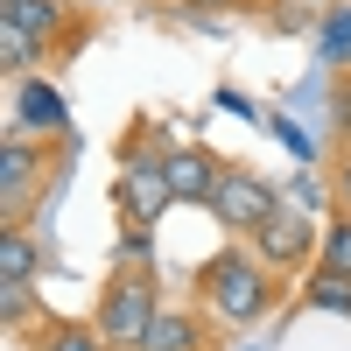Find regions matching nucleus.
I'll return each mask as SVG.
<instances>
[{"label": "nucleus", "instance_id": "7ed1b4c3", "mask_svg": "<svg viewBox=\"0 0 351 351\" xmlns=\"http://www.w3.org/2000/svg\"><path fill=\"white\" fill-rule=\"evenodd\" d=\"M162 316V260H155V232H120V246L106 260V281L92 295V324L106 330V344H134L155 330Z\"/></svg>", "mask_w": 351, "mask_h": 351}, {"label": "nucleus", "instance_id": "6e6552de", "mask_svg": "<svg viewBox=\"0 0 351 351\" xmlns=\"http://www.w3.org/2000/svg\"><path fill=\"white\" fill-rule=\"evenodd\" d=\"M211 344H232V324H218L197 295L190 302H162L155 330L141 337V351H211Z\"/></svg>", "mask_w": 351, "mask_h": 351}, {"label": "nucleus", "instance_id": "0eeeda50", "mask_svg": "<svg viewBox=\"0 0 351 351\" xmlns=\"http://www.w3.org/2000/svg\"><path fill=\"white\" fill-rule=\"evenodd\" d=\"M253 246H260V260H267V267H274L288 288H302V274L316 267V246H324V225H316L309 211H295V204L281 197V211L253 232Z\"/></svg>", "mask_w": 351, "mask_h": 351}, {"label": "nucleus", "instance_id": "39448f33", "mask_svg": "<svg viewBox=\"0 0 351 351\" xmlns=\"http://www.w3.org/2000/svg\"><path fill=\"white\" fill-rule=\"evenodd\" d=\"M204 211L218 218L225 239H253V232L281 211V190H274V176H260L253 162H232V155H225V176H218V190H211Z\"/></svg>", "mask_w": 351, "mask_h": 351}, {"label": "nucleus", "instance_id": "423d86ee", "mask_svg": "<svg viewBox=\"0 0 351 351\" xmlns=\"http://www.w3.org/2000/svg\"><path fill=\"white\" fill-rule=\"evenodd\" d=\"M169 204H176L169 155H127L120 169H112V211H120V232H155Z\"/></svg>", "mask_w": 351, "mask_h": 351}, {"label": "nucleus", "instance_id": "20e7f679", "mask_svg": "<svg viewBox=\"0 0 351 351\" xmlns=\"http://www.w3.org/2000/svg\"><path fill=\"white\" fill-rule=\"evenodd\" d=\"M0 21L28 28V36L43 43V71H56V77L106 36V14L92 0H0Z\"/></svg>", "mask_w": 351, "mask_h": 351}, {"label": "nucleus", "instance_id": "6ab92c4d", "mask_svg": "<svg viewBox=\"0 0 351 351\" xmlns=\"http://www.w3.org/2000/svg\"><path fill=\"white\" fill-rule=\"evenodd\" d=\"M302 8H330V0H302Z\"/></svg>", "mask_w": 351, "mask_h": 351}, {"label": "nucleus", "instance_id": "9b49d317", "mask_svg": "<svg viewBox=\"0 0 351 351\" xmlns=\"http://www.w3.org/2000/svg\"><path fill=\"white\" fill-rule=\"evenodd\" d=\"M14 344L21 351H106V330L92 324V316H56V309H43Z\"/></svg>", "mask_w": 351, "mask_h": 351}, {"label": "nucleus", "instance_id": "412c9836", "mask_svg": "<svg viewBox=\"0 0 351 351\" xmlns=\"http://www.w3.org/2000/svg\"><path fill=\"white\" fill-rule=\"evenodd\" d=\"M211 351H232V344H211Z\"/></svg>", "mask_w": 351, "mask_h": 351}, {"label": "nucleus", "instance_id": "ddd939ff", "mask_svg": "<svg viewBox=\"0 0 351 351\" xmlns=\"http://www.w3.org/2000/svg\"><path fill=\"white\" fill-rule=\"evenodd\" d=\"M316 267H324V274H344V281H351V211H344V204H337V211H330V225H324Z\"/></svg>", "mask_w": 351, "mask_h": 351}, {"label": "nucleus", "instance_id": "4468645a", "mask_svg": "<svg viewBox=\"0 0 351 351\" xmlns=\"http://www.w3.org/2000/svg\"><path fill=\"white\" fill-rule=\"evenodd\" d=\"M43 309L49 302H36V281H0V324H8V337H21Z\"/></svg>", "mask_w": 351, "mask_h": 351}, {"label": "nucleus", "instance_id": "1a4fd4ad", "mask_svg": "<svg viewBox=\"0 0 351 351\" xmlns=\"http://www.w3.org/2000/svg\"><path fill=\"white\" fill-rule=\"evenodd\" d=\"M8 120L14 127H36V134H64L71 127V106H64L56 71H28V77L8 84Z\"/></svg>", "mask_w": 351, "mask_h": 351}, {"label": "nucleus", "instance_id": "2eb2a0df", "mask_svg": "<svg viewBox=\"0 0 351 351\" xmlns=\"http://www.w3.org/2000/svg\"><path fill=\"white\" fill-rule=\"evenodd\" d=\"M330 197L351 211V127H337V134H330Z\"/></svg>", "mask_w": 351, "mask_h": 351}, {"label": "nucleus", "instance_id": "a211bd4d", "mask_svg": "<svg viewBox=\"0 0 351 351\" xmlns=\"http://www.w3.org/2000/svg\"><path fill=\"white\" fill-rule=\"evenodd\" d=\"M162 8H176V14H225V0H162Z\"/></svg>", "mask_w": 351, "mask_h": 351}, {"label": "nucleus", "instance_id": "dca6fc26", "mask_svg": "<svg viewBox=\"0 0 351 351\" xmlns=\"http://www.w3.org/2000/svg\"><path fill=\"white\" fill-rule=\"evenodd\" d=\"M330 106H337V127H351V64L330 71Z\"/></svg>", "mask_w": 351, "mask_h": 351}, {"label": "nucleus", "instance_id": "f03ea898", "mask_svg": "<svg viewBox=\"0 0 351 351\" xmlns=\"http://www.w3.org/2000/svg\"><path fill=\"white\" fill-rule=\"evenodd\" d=\"M77 134H36V127H0V225H36L71 183Z\"/></svg>", "mask_w": 351, "mask_h": 351}, {"label": "nucleus", "instance_id": "f3484780", "mask_svg": "<svg viewBox=\"0 0 351 351\" xmlns=\"http://www.w3.org/2000/svg\"><path fill=\"white\" fill-rule=\"evenodd\" d=\"M288 0H225V14H281Z\"/></svg>", "mask_w": 351, "mask_h": 351}, {"label": "nucleus", "instance_id": "aec40b11", "mask_svg": "<svg viewBox=\"0 0 351 351\" xmlns=\"http://www.w3.org/2000/svg\"><path fill=\"white\" fill-rule=\"evenodd\" d=\"M106 351H134V344H106Z\"/></svg>", "mask_w": 351, "mask_h": 351}, {"label": "nucleus", "instance_id": "9d476101", "mask_svg": "<svg viewBox=\"0 0 351 351\" xmlns=\"http://www.w3.org/2000/svg\"><path fill=\"white\" fill-rule=\"evenodd\" d=\"M218 176H225V155H218V148H204V141H176V155H169L176 204H211Z\"/></svg>", "mask_w": 351, "mask_h": 351}, {"label": "nucleus", "instance_id": "f257e3e1", "mask_svg": "<svg viewBox=\"0 0 351 351\" xmlns=\"http://www.w3.org/2000/svg\"><path fill=\"white\" fill-rule=\"evenodd\" d=\"M190 295L218 316V324L232 330H253L267 324V316H288V302H295V288H288L267 260H260L253 239H225L218 253H204L190 267Z\"/></svg>", "mask_w": 351, "mask_h": 351}, {"label": "nucleus", "instance_id": "f8f14e48", "mask_svg": "<svg viewBox=\"0 0 351 351\" xmlns=\"http://www.w3.org/2000/svg\"><path fill=\"white\" fill-rule=\"evenodd\" d=\"M49 246L36 239V225H0V281H43Z\"/></svg>", "mask_w": 351, "mask_h": 351}]
</instances>
